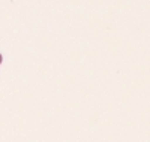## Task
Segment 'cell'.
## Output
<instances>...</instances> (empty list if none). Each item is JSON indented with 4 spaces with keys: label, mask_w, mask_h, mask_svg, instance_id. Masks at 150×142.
Segmentation results:
<instances>
[{
    "label": "cell",
    "mask_w": 150,
    "mask_h": 142,
    "mask_svg": "<svg viewBox=\"0 0 150 142\" xmlns=\"http://www.w3.org/2000/svg\"><path fill=\"white\" fill-rule=\"evenodd\" d=\"M2 61H3V57H2V54H0V64H2Z\"/></svg>",
    "instance_id": "1"
}]
</instances>
